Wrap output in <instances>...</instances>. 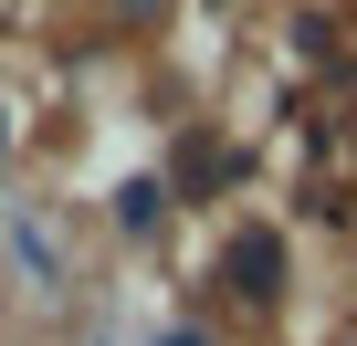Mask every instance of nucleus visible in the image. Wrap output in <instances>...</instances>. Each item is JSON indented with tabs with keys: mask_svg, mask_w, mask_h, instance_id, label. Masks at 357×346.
Here are the masks:
<instances>
[{
	"mask_svg": "<svg viewBox=\"0 0 357 346\" xmlns=\"http://www.w3.org/2000/svg\"><path fill=\"white\" fill-rule=\"evenodd\" d=\"M221 273H231L242 304H273V294H284V242H273L263 221H242V231L221 242Z\"/></svg>",
	"mask_w": 357,
	"mask_h": 346,
	"instance_id": "1",
	"label": "nucleus"
},
{
	"mask_svg": "<svg viewBox=\"0 0 357 346\" xmlns=\"http://www.w3.org/2000/svg\"><path fill=\"white\" fill-rule=\"evenodd\" d=\"M11 262H22L43 294H63V242H53L43 221H11Z\"/></svg>",
	"mask_w": 357,
	"mask_h": 346,
	"instance_id": "2",
	"label": "nucleus"
},
{
	"mask_svg": "<svg viewBox=\"0 0 357 346\" xmlns=\"http://www.w3.org/2000/svg\"><path fill=\"white\" fill-rule=\"evenodd\" d=\"M158 221H168V179H126V189H116V231H126V242H147Z\"/></svg>",
	"mask_w": 357,
	"mask_h": 346,
	"instance_id": "3",
	"label": "nucleus"
},
{
	"mask_svg": "<svg viewBox=\"0 0 357 346\" xmlns=\"http://www.w3.org/2000/svg\"><path fill=\"white\" fill-rule=\"evenodd\" d=\"M211 179H231V157L211 136H190V147H178V189H211Z\"/></svg>",
	"mask_w": 357,
	"mask_h": 346,
	"instance_id": "4",
	"label": "nucleus"
},
{
	"mask_svg": "<svg viewBox=\"0 0 357 346\" xmlns=\"http://www.w3.org/2000/svg\"><path fill=\"white\" fill-rule=\"evenodd\" d=\"M158 346H200V325H168V336H158Z\"/></svg>",
	"mask_w": 357,
	"mask_h": 346,
	"instance_id": "5",
	"label": "nucleus"
},
{
	"mask_svg": "<svg viewBox=\"0 0 357 346\" xmlns=\"http://www.w3.org/2000/svg\"><path fill=\"white\" fill-rule=\"evenodd\" d=\"M0 147H11V116H0Z\"/></svg>",
	"mask_w": 357,
	"mask_h": 346,
	"instance_id": "6",
	"label": "nucleus"
}]
</instances>
